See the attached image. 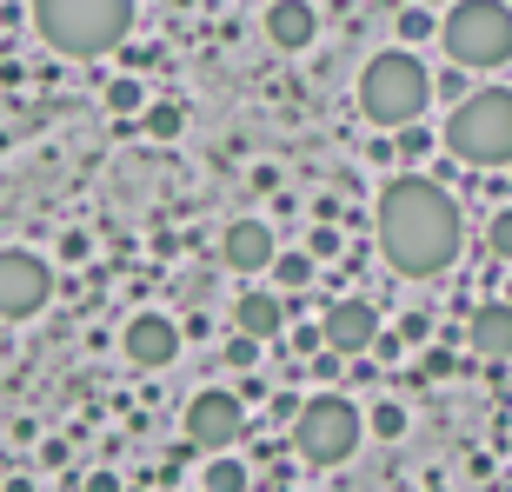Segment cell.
Segmentation results:
<instances>
[{
  "mask_svg": "<svg viewBox=\"0 0 512 492\" xmlns=\"http://www.w3.org/2000/svg\"><path fill=\"white\" fill-rule=\"evenodd\" d=\"M426 40H439V14H426V7H399V47H426Z\"/></svg>",
  "mask_w": 512,
  "mask_h": 492,
  "instance_id": "d6986e66",
  "label": "cell"
},
{
  "mask_svg": "<svg viewBox=\"0 0 512 492\" xmlns=\"http://www.w3.org/2000/svg\"><path fill=\"white\" fill-rule=\"evenodd\" d=\"M180 346H187V320L153 313V306H140V313L120 326V353H127V366H140V373L173 366V360H180Z\"/></svg>",
  "mask_w": 512,
  "mask_h": 492,
  "instance_id": "9c48e42d",
  "label": "cell"
},
{
  "mask_svg": "<svg viewBox=\"0 0 512 492\" xmlns=\"http://www.w3.org/2000/svg\"><path fill=\"white\" fill-rule=\"evenodd\" d=\"M406 426H413V419H406L399 399H380V406L366 413V433H373V439H406Z\"/></svg>",
  "mask_w": 512,
  "mask_h": 492,
  "instance_id": "ffe728a7",
  "label": "cell"
},
{
  "mask_svg": "<svg viewBox=\"0 0 512 492\" xmlns=\"http://www.w3.org/2000/svg\"><path fill=\"white\" fill-rule=\"evenodd\" d=\"M373 233H380V260L393 266L399 280H433L459 260L466 246V220H459V200L426 173H399L380 187V207H373Z\"/></svg>",
  "mask_w": 512,
  "mask_h": 492,
  "instance_id": "6da1fadb",
  "label": "cell"
},
{
  "mask_svg": "<svg viewBox=\"0 0 512 492\" xmlns=\"http://www.w3.org/2000/svg\"><path fill=\"white\" fill-rule=\"evenodd\" d=\"M439 140L466 167H506L512 160V87H473V94H459L446 127H439Z\"/></svg>",
  "mask_w": 512,
  "mask_h": 492,
  "instance_id": "277c9868",
  "label": "cell"
},
{
  "mask_svg": "<svg viewBox=\"0 0 512 492\" xmlns=\"http://www.w3.org/2000/svg\"><path fill=\"white\" fill-rule=\"evenodd\" d=\"M466 346L479 360H512V300H486L466 320Z\"/></svg>",
  "mask_w": 512,
  "mask_h": 492,
  "instance_id": "4fadbf2b",
  "label": "cell"
},
{
  "mask_svg": "<svg viewBox=\"0 0 512 492\" xmlns=\"http://www.w3.org/2000/svg\"><path fill=\"white\" fill-rule=\"evenodd\" d=\"M453 373V353H426V379H446Z\"/></svg>",
  "mask_w": 512,
  "mask_h": 492,
  "instance_id": "83f0119b",
  "label": "cell"
},
{
  "mask_svg": "<svg viewBox=\"0 0 512 492\" xmlns=\"http://www.w3.org/2000/svg\"><path fill=\"white\" fill-rule=\"evenodd\" d=\"M273 280H280V293H293V286H313V253H273V266H266Z\"/></svg>",
  "mask_w": 512,
  "mask_h": 492,
  "instance_id": "ac0fdd59",
  "label": "cell"
},
{
  "mask_svg": "<svg viewBox=\"0 0 512 492\" xmlns=\"http://www.w3.org/2000/svg\"><path fill=\"white\" fill-rule=\"evenodd\" d=\"M7 492H34V486H27V479H14V486H7Z\"/></svg>",
  "mask_w": 512,
  "mask_h": 492,
  "instance_id": "f1b7e54d",
  "label": "cell"
},
{
  "mask_svg": "<svg viewBox=\"0 0 512 492\" xmlns=\"http://www.w3.org/2000/svg\"><path fill=\"white\" fill-rule=\"evenodd\" d=\"M439 47L466 74H493L512 60V7L506 0H453L439 14Z\"/></svg>",
  "mask_w": 512,
  "mask_h": 492,
  "instance_id": "5b68a950",
  "label": "cell"
},
{
  "mask_svg": "<svg viewBox=\"0 0 512 492\" xmlns=\"http://www.w3.org/2000/svg\"><path fill=\"white\" fill-rule=\"evenodd\" d=\"M253 360H260V340H253V333H233L227 340V366H247L253 373Z\"/></svg>",
  "mask_w": 512,
  "mask_h": 492,
  "instance_id": "cb8c5ba5",
  "label": "cell"
},
{
  "mask_svg": "<svg viewBox=\"0 0 512 492\" xmlns=\"http://www.w3.org/2000/svg\"><path fill=\"white\" fill-rule=\"evenodd\" d=\"M506 300H512V286H506Z\"/></svg>",
  "mask_w": 512,
  "mask_h": 492,
  "instance_id": "f546056e",
  "label": "cell"
},
{
  "mask_svg": "<svg viewBox=\"0 0 512 492\" xmlns=\"http://www.w3.org/2000/svg\"><path fill=\"white\" fill-rule=\"evenodd\" d=\"M140 133H147V140H180V133H187V107H173V100H147Z\"/></svg>",
  "mask_w": 512,
  "mask_h": 492,
  "instance_id": "9a60e30c",
  "label": "cell"
},
{
  "mask_svg": "<svg viewBox=\"0 0 512 492\" xmlns=\"http://www.w3.org/2000/svg\"><path fill=\"white\" fill-rule=\"evenodd\" d=\"M80 492H120V473H107V466H100V473L80 479Z\"/></svg>",
  "mask_w": 512,
  "mask_h": 492,
  "instance_id": "4316f807",
  "label": "cell"
},
{
  "mask_svg": "<svg viewBox=\"0 0 512 492\" xmlns=\"http://www.w3.org/2000/svg\"><path fill=\"white\" fill-rule=\"evenodd\" d=\"M107 114H127V120L147 114V87H140V74H120L114 87H107Z\"/></svg>",
  "mask_w": 512,
  "mask_h": 492,
  "instance_id": "e0dca14e",
  "label": "cell"
},
{
  "mask_svg": "<svg viewBox=\"0 0 512 492\" xmlns=\"http://www.w3.org/2000/svg\"><path fill=\"white\" fill-rule=\"evenodd\" d=\"M233 326L253 333V340H280V333H286V300H280V293H266V286H247L240 306H233Z\"/></svg>",
  "mask_w": 512,
  "mask_h": 492,
  "instance_id": "5bb4252c",
  "label": "cell"
},
{
  "mask_svg": "<svg viewBox=\"0 0 512 492\" xmlns=\"http://www.w3.org/2000/svg\"><path fill=\"white\" fill-rule=\"evenodd\" d=\"M266 40H273L280 54H306V47L320 40V7H313V0H273V7H266Z\"/></svg>",
  "mask_w": 512,
  "mask_h": 492,
  "instance_id": "7c38bea8",
  "label": "cell"
},
{
  "mask_svg": "<svg viewBox=\"0 0 512 492\" xmlns=\"http://www.w3.org/2000/svg\"><path fill=\"white\" fill-rule=\"evenodd\" d=\"M187 439L200 446V453H233V439L247 433V399L227 393V386H207V393L187 399Z\"/></svg>",
  "mask_w": 512,
  "mask_h": 492,
  "instance_id": "ba28073f",
  "label": "cell"
},
{
  "mask_svg": "<svg viewBox=\"0 0 512 492\" xmlns=\"http://www.w3.org/2000/svg\"><path fill=\"white\" fill-rule=\"evenodd\" d=\"M34 34L67 60H100L133 34V0H34Z\"/></svg>",
  "mask_w": 512,
  "mask_h": 492,
  "instance_id": "7a4b0ae2",
  "label": "cell"
},
{
  "mask_svg": "<svg viewBox=\"0 0 512 492\" xmlns=\"http://www.w3.org/2000/svg\"><path fill=\"white\" fill-rule=\"evenodd\" d=\"M247 486L253 479H247V466H240L233 453H213L207 473H200V492H247Z\"/></svg>",
  "mask_w": 512,
  "mask_h": 492,
  "instance_id": "2e32d148",
  "label": "cell"
},
{
  "mask_svg": "<svg viewBox=\"0 0 512 492\" xmlns=\"http://www.w3.org/2000/svg\"><path fill=\"white\" fill-rule=\"evenodd\" d=\"M433 94H453L459 100V94H466V67H446V74L433 80Z\"/></svg>",
  "mask_w": 512,
  "mask_h": 492,
  "instance_id": "484cf974",
  "label": "cell"
},
{
  "mask_svg": "<svg viewBox=\"0 0 512 492\" xmlns=\"http://www.w3.org/2000/svg\"><path fill=\"white\" fill-rule=\"evenodd\" d=\"M286 346H293V360H313V353H326V326L313 320V326H293L286 333Z\"/></svg>",
  "mask_w": 512,
  "mask_h": 492,
  "instance_id": "7402d4cb",
  "label": "cell"
},
{
  "mask_svg": "<svg viewBox=\"0 0 512 492\" xmlns=\"http://www.w3.org/2000/svg\"><path fill=\"white\" fill-rule=\"evenodd\" d=\"M306 253H313V260H333V253H340V227H326V220H320V227L306 233Z\"/></svg>",
  "mask_w": 512,
  "mask_h": 492,
  "instance_id": "603a6c76",
  "label": "cell"
},
{
  "mask_svg": "<svg viewBox=\"0 0 512 492\" xmlns=\"http://www.w3.org/2000/svg\"><path fill=\"white\" fill-rule=\"evenodd\" d=\"M426 147H433V133L419 127V120H413V127H399V153H406V160H426Z\"/></svg>",
  "mask_w": 512,
  "mask_h": 492,
  "instance_id": "d4e9b609",
  "label": "cell"
},
{
  "mask_svg": "<svg viewBox=\"0 0 512 492\" xmlns=\"http://www.w3.org/2000/svg\"><path fill=\"white\" fill-rule=\"evenodd\" d=\"M320 326H326V346H333L340 360H366L373 340H380V306L360 300V293H346V300H333L320 313Z\"/></svg>",
  "mask_w": 512,
  "mask_h": 492,
  "instance_id": "30bf717a",
  "label": "cell"
},
{
  "mask_svg": "<svg viewBox=\"0 0 512 492\" xmlns=\"http://www.w3.org/2000/svg\"><path fill=\"white\" fill-rule=\"evenodd\" d=\"M54 300V266L34 246H0V320H34Z\"/></svg>",
  "mask_w": 512,
  "mask_h": 492,
  "instance_id": "52a82bcc",
  "label": "cell"
},
{
  "mask_svg": "<svg viewBox=\"0 0 512 492\" xmlns=\"http://www.w3.org/2000/svg\"><path fill=\"white\" fill-rule=\"evenodd\" d=\"M486 253L512 266V207H499L493 220H486Z\"/></svg>",
  "mask_w": 512,
  "mask_h": 492,
  "instance_id": "44dd1931",
  "label": "cell"
},
{
  "mask_svg": "<svg viewBox=\"0 0 512 492\" xmlns=\"http://www.w3.org/2000/svg\"><path fill=\"white\" fill-rule=\"evenodd\" d=\"M426 107H433V74H426V60L413 47H386V54L366 60V74H360V120L366 127L399 133V127H413V120H426Z\"/></svg>",
  "mask_w": 512,
  "mask_h": 492,
  "instance_id": "3957f363",
  "label": "cell"
},
{
  "mask_svg": "<svg viewBox=\"0 0 512 492\" xmlns=\"http://www.w3.org/2000/svg\"><path fill=\"white\" fill-rule=\"evenodd\" d=\"M273 227L266 220H227V233H220V266L227 273H266L273 266Z\"/></svg>",
  "mask_w": 512,
  "mask_h": 492,
  "instance_id": "8fae6325",
  "label": "cell"
},
{
  "mask_svg": "<svg viewBox=\"0 0 512 492\" xmlns=\"http://www.w3.org/2000/svg\"><path fill=\"white\" fill-rule=\"evenodd\" d=\"M286 439H293V453H300L306 466H346L366 439V413L346 393H313L306 406H293Z\"/></svg>",
  "mask_w": 512,
  "mask_h": 492,
  "instance_id": "8992f818",
  "label": "cell"
}]
</instances>
